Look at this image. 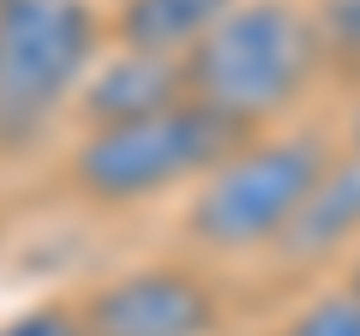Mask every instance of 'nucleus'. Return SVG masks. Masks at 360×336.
Returning a JSON list of instances; mask_svg holds the SVG:
<instances>
[{"label":"nucleus","instance_id":"13","mask_svg":"<svg viewBox=\"0 0 360 336\" xmlns=\"http://www.w3.org/2000/svg\"><path fill=\"white\" fill-rule=\"evenodd\" d=\"M348 283H354V288H360V259H354V276H348Z\"/></svg>","mask_w":360,"mask_h":336},{"label":"nucleus","instance_id":"8","mask_svg":"<svg viewBox=\"0 0 360 336\" xmlns=\"http://www.w3.org/2000/svg\"><path fill=\"white\" fill-rule=\"evenodd\" d=\"M229 6L234 0H120L115 30H120L127 49H150V54L186 60V54L198 49V37H205Z\"/></svg>","mask_w":360,"mask_h":336},{"label":"nucleus","instance_id":"4","mask_svg":"<svg viewBox=\"0 0 360 336\" xmlns=\"http://www.w3.org/2000/svg\"><path fill=\"white\" fill-rule=\"evenodd\" d=\"M240 138L246 132L222 127L186 96L139 120L84 127V144L72 150V186L96 205H144L168 186H198Z\"/></svg>","mask_w":360,"mask_h":336},{"label":"nucleus","instance_id":"6","mask_svg":"<svg viewBox=\"0 0 360 336\" xmlns=\"http://www.w3.org/2000/svg\"><path fill=\"white\" fill-rule=\"evenodd\" d=\"M186 103V60L174 54H150V49H127L96 54L90 78L78 84V115L84 127H115V120H139L156 108Z\"/></svg>","mask_w":360,"mask_h":336},{"label":"nucleus","instance_id":"5","mask_svg":"<svg viewBox=\"0 0 360 336\" xmlns=\"http://www.w3.org/2000/svg\"><path fill=\"white\" fill-rule=\"evenodd\" d=\"M84 336H210L217 330V295L193 271H127L103 283L78 306Z\"/></svg>","mask_w":360,"mask_h":336},{"label":"nucleus","instance_id":"11","mask_svg":"<svg viewBox=\"0 0 360 336\" xmlns=\"http://www.w3.org/2000/svg\"><path fill=\"white\" fill-rule=\"evenodd\" d=\"M0 336H84V318L72 306H30L0 324Z\"/></svg>","mask_w":360,"mask_h":336},{"label":"nucleus","instance_id":"7","mask_svg":"<svg viewBox=\"0 0 360 336\" xmlns=\"http://www.w3.org/2000/svg\"><path fill=\"white\" fill-rule=\"evenodd\" d=\"M348 240H360V150L330 156V168L319 174V186L307 193L300 217L288 222V234L276 246L288 259H324Z\"/></svg>","mask_w":360,"mask_h":336},{"label":"nucleus","instance_id":"3","mask_svg":"<svg viewBox=\"0 0 360 336\" xmlns=\"http://www.w3.org/2000/svg\"><path fill=\"white\" fill-rule=\"evenodd\" d=\"M330 168V144L307 138V132H283V138H252L246 132L205 181L193 186L186 205V234L210 252H258L288 234L300 217L307 193Z\"/></svg>","mask_w":360,"mask_h":336},{"label":"nucleus","instance_id":"2","mask_svg":"<svg viewBox=\"0 0 360 336\" xmlns=\"http://www.w3.org/2000/svg\"><path fill=\"white\" fill-rule=\"evenodd\" d=\"M103 54L90 0H0V150H30Z\"/></svg>","mask_w":360,"mask_h":336},{"label":"nucleus","instance_id":"1","mask_svg":"<svg viewBox=\"0 0 360 336\" xmlns=\"http://www.w3.org/2000/svg\"><path fill=\"white\" fill-rule=\"evenodd\" d=\"M319 30L300 0H234L186 54V96L234 132L283 120L319 78Z\"/></svg>","mask_w":360,"mask_h":336},{"label":"nucleus","instance_id":"12","mask_svg":"<svg viewBox=\"0 0 360 336\" xmlns=\"http://www.w3.org/2000/svg\"><path fill=\"white\" fill-rule=\"evenodd\" d=\"M348 150H360V115H354V132H348Z\"/></svg>","mask_w":360,"mask_h":336},{"label":"nucleus","instance_id":"9","mask_svg":"<svg viewBox=\"0 0 360 336\" xmlns=\"http://www.w3.org/2000/svg\"><path fill=\"white\" fill-rule=\"evenodd\" d=\"M312 30H319V60L336 78L360 84V0H312Z\"/></svg>","mask_w":360,"mask_h":336},{"label":"nucleus","instance_id":"10","mask_svg":"<svg viewBox=\"0 0 360 336\" xmlns=\"http://www.w3.org/2000/svg\"><path fill=\"white\" fill-rule=\"evenodd\" d=\"M276 336H360V288H336V295H319L295 312Z\"/></svg>","mask_w":360,"mask_h":336}]
</instances>
